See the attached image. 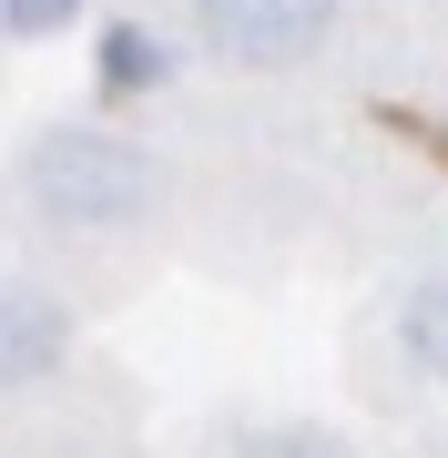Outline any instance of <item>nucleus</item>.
Listing matches in <instances>:
<instances>
[{
  "label": "nucleus",
  "instance_id": "f03ea898",
  "mask_svg": "<svg viewBox=\"0 0 448 458\" xmlns=\"http://www.w3.org/2000/svg\"><path fill=\"white\" fill-rule=\"evenodd\" d=\"M336 31V0H194V41L224 72H296Z\"/></svg>",
  "mask_w": 448,
  "mask_h": 458
},
{
  "label": "nucleus",
  "instance_id": "39448f33",
  "mask_svg": "<svg viewBox=\"0 0 448 458\" xmlns=\"http://www.w3.org/2000/svg\"><path fill=\"white\" fill-rule=\"evenodd\" d=\"M398 346H408L418 377H438V387H448V265H428V276L398 295Z\"/></svg>",
  "mask_w": 448,
  "mask_h": 458
},
{
  "label": "nucleus",
  "instance_id": "0eeeda50",
  "mask_svg": "<svg viewBox=\"0 0 448 458\" xmlns=\"http://www.w3.org/2000/svg\"><path fill=\"white\" fill-rule=\"evenodd\" d=\"M82 21V0H0V31L11 41H51V31H72Z\"/></svg>",
  "mask_w": 448,
  "mask_h": 458
},
{
  "label": "nucleus",
  "instance_id": "7ed1b4c3",
  "mask_svg": "<svg viewBox=\"0 0 448 458\" xmlns=\"http://www.w3.org/2000/svg\"><path fill=\"white\" fill-rule=\"evenodd\" d=\"M72 367V306L0 265V387H41Z\"/></svg>",
  "mask_w": 448,
  "mask_h": 458
},
{
  "label": "nucleus",
  "instance_id": "20e7f679",
  "mask_svg": "<svg viewBox=\"0 0 448 458\" xmlns=\"http://www.w3.org/2000/svg\"><path fill=\"white\" fill-rule=\"evenodd\" d=\"M173 31H153V21H102L92 31V92L102 102H143V92H164L173 82Z\"/></svg>",
  "mask_w": 448,
  "mask_h": 458
},
{
  "label": "nucleus",
  "instance_id": "423d86ee",
  "mask_svg": "<svg viewBox=\"0 0 448 458\" xmlns=\"http://www.w3.org/2000/svg\"><path fill=\"white\" fill-rule=\"evenodd\" d=\"M234 458H347V438H326V428H306V418H275V428H255Z\"/></svg>",
  "mask_w": 448,
  "mask_h": 458
},
{
  "label": "nucleus",
  "instance_id": "f257e3e1",
  "mask_svg": "<svg viewBox=\"0 0 448 458\" xmlns=\"http://www.w3.org/2000/svg\"><path fill=\"white\" fill-rule=\"evenodd\" d=\"M21 204L51 234H143L153 204H164V174L113 123H51L21 153Z\"/></svg>",
  "mask_w": 448,
  "mask_h": 458
}]
</instances>
